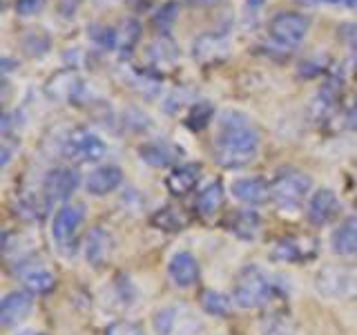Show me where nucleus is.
I'll use <instances>...</instances> for the list:
<instances>
[{
  "label": "nucleus",
  "mask_w": 357,
  "mask_h": 335,
  "mask_svg": "<svg viewBox=\"0 0 357 335\" xmlns=\"http://www.w3.org/2000/svg\"><path fill=\"white\" fill-rule=\"evenodd\" d=\"M259 132L241 112H223L215 139V156L223 168H243L257 159Z\"/></svg>",
  "instance_id": "obj_1"
},
{
  "label": "nucleus",
  "mask_w": 357,
  "mask_h": 335,
  "mask_svg": "<svg viewBox=\"0 0 357 335\" xmlns=\"http://www.w3.org/2000/svg\"><path fill=\"white\" fill-rule=\"evenodd\" d=\"M273 293V282L259 266H245L234 282L232 299L241 308H257L266 304Z\"/></svg>",
  "instance_id": "obj_2"
},
{
  "label": "nucleus",
  "mask_w": 357,
  "mask_h": 335,
  "mask_svg": "<svg viewBox=\"0 0 357 335\" xmlns=\"http://www.w3.org/2000/svg\"><path fill=\"white\" fill-rule=\"evenodd\" d=\"M310 177L295 168L279 170L271 184V197L279 208H297L310 193Z\"/></svg>",
  "instance_id": "obj_3"
},
{
  "label": "nucleus",
  "mask_w": 357,
  "mask_h": 335,
  "mask_svg": "<svg viewBox=\"0 0 357 335\" xmlns=\"http://www.w3.org/2000/svg\"><path fill=\"white\" fill-rule=\"evenodd\" d=\"M317 293L331 299H357V266H328L315 277Z\"/></svg>",
  "instance_id": "obj_4"
},
{
  "label": "nucleus",
  "mask_w": 357,
  "mask_h": 335,
  "mask_svg": "<svg viewBox=\"0 0 357 335\" xmlns=\"http://www.w3.org/2000/svg\"><path fill=\"white\" fill-rule=\"evenodd\" d=\"M310 29V18L299 14V11H277V14L268 20V34L275 43L282 47H299L306 40Z\"/></svg>",
  "instance_id": "obj_5"
},
{
  "label": "nucleus",
  "mask_w": 357,
  "mask_h": 335,
  "mask_svg": "<svg viewBox=\"0 0 357 335\" xmlns=\"http://www.w3.org/2000/svg\"><path fill=\"white\" fill-rule=\"evenodd\" d=\"M63 150H65V156H70V159H76L81 163H94L105 154V143L98 134L89 132L85 128H76L67 134Z\"/></svg>",
  "instance_id": "obj_6"
},
{
  "label": "nucleus",
  "mask_w": 357,
  "mask_h": 335,
  "mask_svg": "<svg viewBox=\"0 0 357 335\" xmlns=\"http://www.w3.org/2000/svg\"><path fill=\"white\" fill-rule=\"evenodd\" d=\"M85 221V208L81 204H67L63 206L52 221V237L61 246H67L74 241Z\"/></svg>",
  "instance_id": "obj_7"
},
{
  "label": "nucleus",
  "mask_w": 357,
  "mask_h": 335,
  "mask_svg": "<svg viewBox=\"0 0 357 335\" xmlns=\"http://www.w3.org/2000/svg\"><path fill=\"white\" fill-rule=\"evenodd\" d=\"M78 184H81V174H78L76 168H54L45 177V195H47L50 201H65L76 193Z\"/></svg>",
  "instance_id": "obj_8"
},
{
  "label": "nucleus",
  "mask_w": 357,
  "mask_h": 335,
  "mask_svg": "<svg viewBox=\"0 0 357 335\" xmlns=\"http://www.w3.org/2000/svg\"><path fill=\"white\" fill-rule=\"evenodd\" d=\"M123 181V170L114 163H105V165H98L94 168L92 172H89L87 181H85V188L89 195L94 197H103V195H109L114 193V190L121 186Z\"/></svg>",
  "instance_id": "obj_9"
},
{
  "label": "nucleus",
  "mask_w": 357,
  "mask_h": 335,
  "mask_svg": "<svg viewBox=\"0 0 357 335\" xmlns=\"http://www.w3.org/2000/svg\"><path fill=\"white\" fill-rule=\"evenodd\" d=\"M337 212H340V199L328 188L317 190L308 201V219L315 226H324V223L333 221L337 217Z\"/></svg>",
  "instance_id": "obj_10"
},
{
  "label": "nucleus",
  "mask_w": 357,
  "mask_h": 335,
  "mask_svg": "<svg viewBox=\"0 0 357 335\" xmlns=\"http://www.w3.org/2000/svg\"><path fill=\"white\" fill-rule=\"evenodd\" d=\"M33 308V299L25 290H11L9 295H5L3 304H0V322L5 327H14L25 320Z\"/></svg>",
  "instance_id": "obj_11"
},
{
  "label": "nucleus",
  "mask_w": 357,
  "mask_h": 335,
  "mask_svg": "<svg viewBox=\"0 0 357 335\" xmlns=\"http://www.w3.org/2000/svg\"><path fill=\"white\" fill-rule=\"evenodd\" d=\"M167 275H170L172 284L176 286H181V288L192 286L199 279V264L195 260V255L188 251L174 253L170 264H167Z\"/></svg>",
  "instance_id": "obj_12"
},
{
  "label": "nucleus",
  "mask_w": 357,
  "mask_h": 335,
  "mask_svg": "<svg viewBox=\"0 0 357 335\" xmlns=\"http://www.w3.org/2000/svg\"><path fill=\"white\" fill-rule=\"evenodd\" d=\"M232 195L248 206H261L271 197V186L259 177H243L232 184Z\"/></svg>",
  "instance_id": "obj_13"
},
{
  "label": "nucleus",
  "mask_w": 357,
  "mask_h": 335,
  "mask_svg": "<svg viewBox=\"0 0 357 335\" xmlns=\"http://www.w3.org/2000/svg\"><path fill=\"white\" fill-rule=\"evenodd\" d=\"M199 179H201V168L197 163H183V165H176L174 170L167 174L165 186L172 195L183 197L197 188Z\"/></svg>",
  "instance_id": "obj_14"
},
{
  "label": "nucleus",
  "mask_w": 357,
  "mask_h": 335,
  "mask_svg": "<svg viewBox=\"0 0 357 335\" xmlns=\"http://www.w3.org/2000/svg\"><path fill=\"white\" fill-rule=\"evenodd\" d=\"M333 253L337 255H355L357 253V217L346 219L331 237Z\"/></svg>",
  "instance_id": "obj_15"
},
{
  "label": "nucleus",
  "mask_w": 357,
  "mask_h": 335,
  "mask_svg": "<svg viewBox=\"0 0 357 335\" xmlns=\"http://www.w3.org/2000/svg\"><path fill=\"white\" fill-rule=\"evenodd\" d=\"M141 152V159L150 165H156V168H163L167 163H172L178 154V148L167 141H156V143H145L143 148L139 150Z\"/></svg>",
  "instance_id": "obj_16"
},
{
  "label": "nucleus",
  "mask_w": 357,
  "mask_h": 335,
  "mask_svg": "<svg viewBox=\"0 0 357 335\" xmlns=\"http://www.w3.org/2000/svg\"><path fill=\"white\" fill-rule=\"evenodd\" d=\"M22 284H25L27 290H31V293L43 295V293H50L54 288L56 277L45 266H31L29 271L22 273Z\"/></svg>",
  "instance_id": "obj_17"
},
{
  "label": "nucleus",
  "mask_w": 357,
  "mask_h": 335,
  "mask_svg": "<svg viewBox=\"0 0 357 335\" xmlns=\"http://www.w3.org/2000/svg\"><path fill=\"white\" fill-rule=\"evenodd\" d=\"M87 36L94 43V47L100 52H112L119 47V31L103 22H92L87 25Z\"/></svg>",
  "instance_id": "obj_18"
},
{
  "label": "nucleus",
  "mask_w": 357,
  "mask_h": 335,
  "mask_svg": "<svg viewBox=\"0 0 357 335\" xmlns=\"http://www.w3.org/2000/svg\"><path fill=\"white\" fill-rule=\"evenodd\" d=\"M20 43H22V50H25V54L31 56V59H40V56H45L52 47L50 34L43 31V29H29L25 36H22Z\"/></svg>",
  "instance_id": "obj_19"
},
{
  "label": "nucleus",
  "mask_w": 357,
  "mask_h": 335,
  "mask_svg": "<svg viewBox=\"0 0 357 335\" xmlns=\"http://www.w3.org/2000/svg\"><path fill=\"white\" fill-rule=\"evenodd\" d=\"M223 204V186L221 181H212L208 184L197 197V206L204 215H215Z\"/></svg>",
  "instance_id": "obj_20"
},
{
  "label": "nucleus",
  "mask_w": 357,
  "mask_h": 335,
  "mask_svg": "<svg viewBox=\"0 0 357 335\" xmlns=\"http://www.w3.org/2000/svg\"><path fill=\"white\" fill-rule=\"evenodd\" d=\"M212 117H215V107H212L208 100H199V103H195L192 107H190L188 117H185V126L190 130H204L210 126Z\"/></svg>",
  "instance_id": "obj_21"
},
{
  "label": "nucleus",
  "mask_w": 357,
  "mask_h": 335,
  "mask_svg": "<svg viewBox=\"0 0 357 335\" xmlns=\"http://www.w3.org/2000/svg\"><path fill=\"white\" fill-rule=\"evenodd\" d=\"M107 251H109V237L103 230H94L92 237H89V241H87V260L92 264L103 262Z\"/></svg>",
  "instance_id": "obj_22"
},
{
  "label": "nucleus",
  "mask_w": 357,
  "mask_h": 335,
  "mask_svg": "<svg viewBox=\"0 0 357 335\" xmlns=\"http://www.w3.org/2000/svg\"><path fill=\"white\" fill-rule=\"evenodd\" d=\"M204 306L212 315H228L230 299L221 293H215V290H208V293H204Z\"/></svg>",
  "instance_id": "obj_23"
},
{
  "label": "nucleus",
  "mask_w": 357,
  "mask_h": 335,
  "mask_svg": "<svg viewBox=\"0 0 357 335\" xmlns=\"http://www.w3.org/2000/svg\"><path fill=\"white\" fill-rule=\"evenodd\" d=\"M141 38V25L137 20H126V34L123 38H119V47L123 56H130V52L134 50V45Z\"/></svg>",
  "instance_id": "obj_24"
},
{
  "label": "nucleus",
  "mask_w": 357,
  "mask_h": 335,
  "mask_svg": "<svg viewBox=\"0 0 357 335\" xmlns=\"http://www.w3.org/2000/svg\"><path fill=\"white\" fill-rule=\"evenodd\" d=\"M176 327V308H163L156 313L154 329L159 335H170Z\"/></svg>",
  "instance_id": "obj_25"
},
{
  "label": "nucleus",
  "mask_w": 357,
  "mask_h": 335,
  "mask_svg": "<svg viewBox=\"0 0 357 335\" xmlns=\"http://www.w3.org/2000/svg\"><path fill=\"white\" fill-rule=\"evenodd\" d=\"M257 228H259V219H257L255 212H241L234 221V232L243 234V237H255Z\"/></svg>",
  "instance_id": "obj_26"
},
{
  "label": "nucleus",
  "mask_w": 357,
  "mask_h": 335,
  "mask_svg": "<svg viewBox=\"0 0 357 335\" xmlns=\"http://www.w3.org/2000/svg\"><path fill=\"white\" fill-rule=\"evenodd\" d=\"M45 5H47V0H16L14 9L20 18H31V16L40 14Z\"/></svg>",
  "instance_id": "obj_27"
},
{
  "label": "nucleus",
  "mask_w": 357,
  "mask_h": 335,
  "mask_svg": "<svg viewBox=\"0 0 357 335\" xmlns=\"http://www.w3.org/2000/svg\"><path fill=\"white\" fill-rule=\"evenodd\" d=\"M105 335H143V329L139 327L137 322L130 320H119L114 324H109Z\"/></svg>",
  "instance_id": "obj_28"
},
{
  "label": "nucleus",
  "mask_w": 357,
  "mask_h": 335,
  "mask_svg": "<svg viewBox=\"0 0 357 335\" xmlns=\"http://www.w3.org/2000/svg\"><path fill=\"white\" fill-rule=\"evenodd\" d=\"M275 257L277 260H284V262H295V260H299V246L293 239L279 241L275 246Z\"/></svg>",
  "instance_id": "obj_29"
},
{
  "label": "nucleus",
  "mask_w": 357,
  "mask_h": 335,
  "mask_svg": "<svg viewBox=\"0 0 357 335\" xmlns=\"http://www.w3.org/2000/svg\"><path fill=\"white\" fill-rule=\"evenodd\" d=\"M154 223H159V226L165 228V230H178V228H181V219H178V215L172 208L161 210L159 215L154 217Z\"/></svg>",
  "instance_id": "obj_30"
},
{
  "label": "nucleus",
  "mask_w": 357,
  "mask_h": 335,
  "mask_svg": "<svg viewBox=\"0 0 357 335\" xmlns=\"http://www.w3.org/2000/svg\"><path fill=\"white\" fill-rule=\"evenodd\" d=\"M174 11H176V3H167L165 7L159 9V14L154 16V22L156 25H161V29H167L172 25V20H174Z\"/></svg>",
  "instance_id": "obj_31"
},
{
  "label": "nucleus",
  "mask_w": 357,
  "mask_h": 335,
  "mask_svg": "<svg viewBox=\"0 0 357 335\" xmlns=\"http://www.w3.org/2000/svg\"><path fill=\"white\" fill-rule=\"evenodd\" d=\"M340 34L346 38V43H349V50L357 52V25H342Z\"/></svg>",
  "instance_id": "obj_32"
},
{
  "label": "nucleus",
  "mask_w": 357,
  "mask_h": 335,
  "mask_svg": "<svg viewBox=\"0 0 357 335\" xmlns=\"http://www.w3.org/2000/svg\"><path fill=\"white\" fill-rule=\"evenodd\" d=\"M299 3H304V5H344L346 0H299Z\"/></svg>",
  "instance_id": "obj_33"
},
{
  "label": "nucleus",
  "mask_w": 357,
  "mask_h": 335,
  "mask_svg": "<svg viewBox=\"0 0 357 335\" xmlns=\"http://www.w3.org/2000/svg\"><path fill=\"white\" fill-rule=\"evenodd\" d=\"M192 5H199V7H212V5H219L223 0H190Z\"/></svg>",
  "instance_id": "obj_34"
},
{
  "label": "nucleus",
  "mask_w": 357,
  "mask_h": 335,
  "mask_svg": "<svg viewBox=\"0 0 357 335\" xmlns=\"http://www.w3.org/2000/svg\"><path fill=\"white\" fill-rule=\"evenodd\" d=\"M344 7H349V9H357V0H346Z\"/></svg>",
  "instance_id": "obj_35"
},
{
  "label": "nucleus",
  "mask_w": 357,
  "mask_h": 335,
  "mask_svg": "<svg viewBox=\"0 0 357 335\" xmlns=\"http://www.w3.org/2000/svg\"><path fill=\"white\" fill-rule=\"evenodd\" d=\"M353 112H355V114H357V94H355V107H353Z\"/></svg>",
  "instance_id": "obj_36"
},
{
  "label": "nucleus",
  "mask_w": 357,
  "mask_h": 335,
  "mask_svg": "<svg viewBox=\"0 0 357 335\" xmlns=\"http://www.w3.org/2000/svg\"><path fill=\"white\" fill-rule=\"evenodd\" d=\"M22 335H40V333H22Z\"/></svg>",
  "instance_id": "obj_37"
},
{
  "label": "nucleus",
  "mask_w": 357,
  "mask_h": 335,
  "mask_svg": "<svg viewBox=\"0 0 357 335\" xmlns=\"http://www.w3.org/2000/svg\"><path fill=\"white\" fill-rule=\"evenodd\" d=\"M105 3H114V0H105Z\"/></svg>",
  "instance_id": "obj_38"
}]
</instances>
